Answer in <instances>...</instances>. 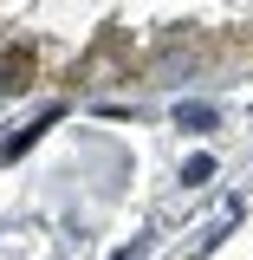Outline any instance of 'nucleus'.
<instances>
[{"label":"nucleus","instance_id":"nucleus-1","mask_svg":"<svg viewBox=\"0 0 253 260\" xmlns=\"http://www.w3.org/2000/svg\"><path fill=\"white\" fill-rule=\"evenodd\" d=\"M182 124H189V130H208V124H214V111H208V104H182Z\"/></svg>","mask_w":253,"mask_h":260}]
</instances>
